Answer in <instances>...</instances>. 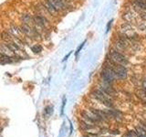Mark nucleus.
<instances>
[{
    "label": "nucleus",
    "mask_w": 146,
    "mask_h": 137,
    "mask_svg": "<svg viewBox=\"0 0 146 137\" xmlns=\"http://www.w3.org/2000/svg\"><path fill=\"white\" fill-rule=\"evenodd\" d=\"M1 37H2V39L5 41V42H10V41L13 40V36H11L9 33H7V31L2 32Z\"/></svg>",
    "instance_id": "nucleus-10"
},
{
    "label": "nucleus",
    "mask_w": 146,
    "mask_h": 137,
    "mask_svg": "<svg viewBox=\"0 0 146 137\" xmlns=\"http://www.w3.org/2000/svg\"><path fill=\"white\" fill-rule=\"evenodd\" d=\"M106 66L111 68V70L114 71V73H115V75L117 77V79H125V78L127 77V70L125 68L124 66L113 62L111 59H109V61L107 62Z\"/></svg>",
    "instance_id": "nucleus-1"
},
{
    "label": "nucleus",
    "mask_w": 146,
    "mask_h": 137,
    "mask_svg": "<svg viewBox=\"0 0 146 137\" xmlns=\"http://www.w3.org/2000/svg\"><path fill=\"white\" fill-rule=\"evenodd\" d=\"M45 112H46V114H48V115H50V114L53 112V107L52 106H48L47 108L45 109Z\"/></svg>",
    "instance_id": "nucleus-12"
},
{
    "label": "nucleus",
    "mask_w": 146,
    "mask_h": 137,
    "mask_svg": "<svg viewBox=\"0 0 146 137\" xmlns=\"http://www.w3.org/2000/svg\"><path fill=\"white\" fill-rule=\"evenodd\" d=\"M42 5L44 6V7L46 8V10H47L50 14V15H52V16H57L58 15V11L54 7V6L51 3H50L49 0H43Z\"/></svg>",
    "instance_id": "nucleus-7"
},
{
    "label": "nucleus",
    "mask_w": 146,
    "mask_h": 137,
    "mask_svg": "<svg viewBox=\"0 0 146 137\" xmlns=\"http://www.w3.org/2000/svg\"><path fill=\"white\" fill-rule=\"evenodd\" d=\"M49 1L58 11L65 10V9L68 8V0H49Z\"/></svg>",
    "instance_id": "nucleus-6"
},
{
    "label": "nucleus",
    "mask_w": 146,
    "mask_h": 137,
    "mask_svg": "<svg viewBox=\"0 0 146 137\" xmlns=\"http://www.w3.org/2000/svg\"><path fill=\"white\" fill-rule=\"evenodd\" d=\"M109 57L110 59H111L113 62H115L117 64H120V65L122 66L128 65V59H126V57L123 56L121 52L117 51V50H111L109 54Z\"/></svg>",
    "instance_id": "nucleus-3"
},
{
    "label": "nucleus",
    "mask_w": 146,
    "mask_h": 137,
    "mask_svg": "<svg viewBox=\"0 0 146 137\" xmlns=\"http://www.w3.org/2000/svg\"><path fill=\"white\" fill-rule=\"evenodd\" d=\"M68 2H70V0H68Z\"/></svg>",
    "instance_id": "nucleus-16"
},
{
    "label": "nucleus",
    "mask_w": 146,
    "mask_h": 137,
    "mask_svg": "<svg viewBox=\"0 0 146 137\" xmlns=\"http://www.w3.org/2000/svg\"><path fill=\"white\" fill-rule=\"evenodd\" d=\"M84 44H85V41H84V42H83V43H82V44H81V45L80 46V47H79V48H78V49H77V51H76V56H77V55H78V54H79V53H80V50H81V49H82V48H83V46H84Z\"/></svg>",
    "instance_id": "nucleus-13"
},
{
    "label": "nucleus",
    "mask_w": 146,
    "mask_h": 137,
    "mask_svg": "<svg viewBox=\"0 0 146 137\" xmlns=\"http://www.w3.org/2000/svg\"><path fill=\"white\" fill-rule=\"evenodd\" d=\"M65 104H66V99L64 98V100H63V104H62V108H61V114H63V111H64V107H65Z\"/></svg>",
    "instance_id": "nucleus-15"
},
{
    "label": "nucleus",
    "mask_w": 146,
    "mask_h": 137,
    "mask_svg": "<svg viewBox=\"0 0 146 137\" xmlns=\"http://www.w3.org/2000/svg\"><path fill=\"white\" fill-rule=\"evenodd\" d=\"M31 49L34 53H39L40 51H42V47L40 45H35L31 48Z\"/></svg>",
    "instance_id": "nucleus-11"
},
{
    "label": "nucleus",
    "mask_w": 146,
    "mask_h": 137,
    "mask_svg": "<svg viewBox=\"0 0 146 137\" xmlns=\"http://www.w3.org/2000/svg\"><path fill=\"white\" fill-rule=\"evenodd\" d=\"M100 90H102L103 93L107 94V95H114L115 94V90H114L111 86H110L109 83H106V82H104L103 84H102L100 86Z\"/></svg>",
    "instance_id": "nucleus-9"
},
{
    "label": "nucleus",
    "mask_w": 146,
    "mask_h": 137,
    "mask_svg": "<svg viewBox=\"0 0 146 137\" xmlns=\"http://www.w3.org/2000/svg\"><path fill=\"white\" fill-rule=\"evenodd\" d=\"M33 20H34V24H36V26H38L40 27H45L48 25V20L42 16L36 15L35 17H33Z\"/></svg>",
    "instance_id": "nucleus-8"
},
{
    "label": "nucleus",
    "mask_w": 146,
    "mask_h": 137,
    "mask_svg": "<svg viewBox=\"0 0 146 137\" xmlns=\"http://www.w3.org/2000/svg\"><path fill=\"white\" fill-rule=\"evenodd\" d=\"M85 137H99L97 134H87L85 135Z\"/></svg>",
    "instance_id": "nucleus-14"
},
{
    "label": "nucleus",
    "mask_w": 146,
    "mask_h": 137,
    "mask_svg": "<svg viewBox=\"0 0 146 137\" xmlns=\"http://www.w3.org/2000/svg\"><path fill=\"white\" fill-rule=\"evenodd\" d=\"M91 95H92V97L94 99H96L97 100H99V102H100L102 104H104L105 106L110 107V108L113 107V103L111 102V100L108 97L107 94L103 93L102 90H93L92 92H91Z\"/></svg>",
    "instance_id": "nucleus-2"
},
{
    "label": "nucleus",
    "mask_w": 146,
    "mask_h": 137,
    "mask_svg": "<svg viewBox=\"0 0 146 137\" xmlns=\"http://www.w3.org/2000/svg\"><path fill=\"white\" fill-rule=\"evenodd\" d=\"M102 81L106 82V83L111 84L112 82L117 79V77L115 75L114 71L111 70V68H109L108 66L105 67L102 71Z\"/></svg>",
    "instance_id": "nucleus-4"
},
{
    "label": "nucleus",
    "mask_w": 146,
    "mask_h": 137,
    "mask_svg": "<svg viewBox=\"0 0 146 137\" xmlns=\"http://www.w3.org/2000/svg\"><path fill=\"white\" fill-rule=\"evenodd\" d=\"M121 33L123 37H125V38L132 39V38H134V37H136L134 29L132 27L131 24H129V23H124V24L121 26Z\"/></svg>",
    "instance_id": "nucleus-5"
}]
</instances>
